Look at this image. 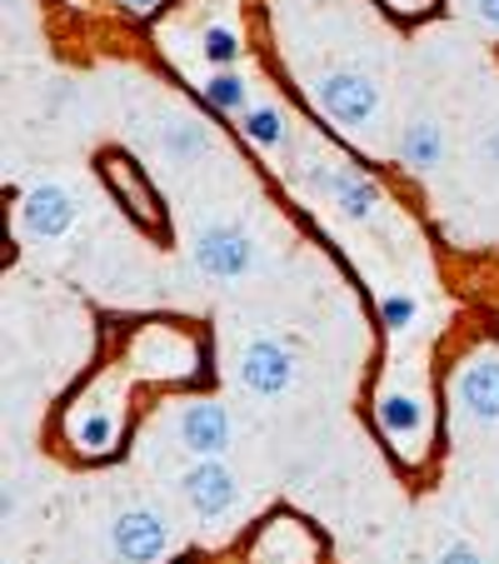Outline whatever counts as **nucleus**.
I'll return each instance as SVG.
<instances>
[{
  "label": "nucleus",
  "instance_id": "nucleus-1",
  "mask_svg": "<svg viewBox=\"0 0 499 564\" xmlns=\"http://www.w3.org/2000/svg\"><path fill=\"white\" fill-rule=\"evenodd\" d=\"M126 360L145 384H195L210 375L205 370L210 365V345H205V335L185 330L175 319H150V325H140L130 335Z\"/></svg>",
  "mask_w": 499,
  "mask_h": 564
},
{
  "label": "nucleus",
  "instance_id": "nucleus-2",
  "mask_svg": "<svg viewBox=\"0 0 499 564\" xmlns=\"http://www.w3.org/2000/svg\"><path fill=\"white\" fill-rule=\"evenodd\" d=\"M329 540L319 534L315 520H305L300 510H270L260 514L240 540V564H325Z\"/></svg>",
  "mask_w": 499,
  "mask_h": 564
},
{
  "label": "nucleus",
  "instance_id": "nucleus-3",
  "mask_svg": "<svg viewBox=\"0 0 499 564\" xmlns=\"http://www.w3.org/2000/svg\"><path fill=\"white\" fill-rule=\"evenodd\" d=\"M370 420L390 449L400 455V465H425L435 449V405L420 390H380L370 405Z\"/></svg>",
  "mask_w": 499,
  "mask_h": 564
},
{
  "label": "nucleus",
  "instance_id": "nucleus-4",
  "mask_svg": "<svg viewBox=\"0 0 499 564\" xmlns=\"http://www.w3.org/2000/svg\"><path fill=\"white\" fill-rule=\"evenodd\" d=\"M191 260H195V270H200L205 280H215V285H230V280L256 275L260 246H256V235L245 230V225L210 220V225H200V230H195Z\"/></svg>",
  "mask_w": 499,
  "mask_h": 564
},
{
  "label": "nucleus",
  "instance_id": "nucleus-5",
  "mask_svg": "<svg viewBox=\"0 0 499 564\" xmlns=\"http://www.w3.org/2000/svg\"><path fill=\"white\" fill-rule=\"evenodd\" d=\"M96 171H100V181H106L110 200H116L120 210H126L145 235H155V240H160V235L171 230V220H165V205H160L155 185L145 181V171H140L126 150H100Z\"/></svg>",
  "mask_w": 499,
  "mask_h": 564
},
{
  "label": "nucleus",
  "instance_id": "nucleus-6",
  "mask_svg": "<svg viewBox=\"0 0 499 564\" xmlns=\"http://www.w3.org/2000/svg\"><path fill=\"white\" fill-rule=\"evenodd\" d=\"M171 430H175V445L191 459H225V449L235 440V420L215 394H185Z\"/></svg>",
  "mask_w": 499,
  "mask_h": 564
},
{
  "label": "nucleus",
  "instance_id": "nucleus-7",
  "mask_svg": "<svg viewBox=\"0 0 499 564\" xmlns=\"http://www.w3.org/2000/svg\"><path fill=\"white\" fill-rule=\"evenodd\" d=\"M449 405L469 425L499 430V350H475L449 375Z\"/></svg>",
  "mask_w": 499,
  "mask_h": 564
},
{
  "label": "nucleus",
  "instance_id": "nucleus-8",
  "mask_svg": "<svg viewBox=\"0 0 499 564\" xmlns=\"http://www.w3.org/2000/svg\"><path fill=\"white\" fill-rule=\"evenodd\" d=\"M315 106L340 130H365L380 116V86L365 70H325L315 80Z\"/></svg>",
  "mask_w": 499,
  "mask_h": 564
},
{
  "label": "nucleus",
  "instance_id": "nucleus-9",
  "mask_svg": "<svg viewBox=\"0 0 499 564\" xmlns=\"http://www.w3.org/2000/svg\"><path fill=\"white\" fill-rule=\"evenodd\" d=\"M171 544H175L171 520L160 510H150V505H126L110 520V554L120 564H160L171 554Z\"/></svg>",
  "mask_w": 499,
  "mask_h": 564
},
{
  "label": "nucleus",
  "instance_id": "nucleus-10",
  "mask_svg": "<svg viewBox=\"0 0 499 564\" xmlns=\"http://www.w3.org/2000/svg\"><path fill=\"white\" fill-rule=\"evenodd\" d=\"M305 185L315 195H325L335 210L345 215V220H375V210H380V185L370 181V175L350 171V165H335V160H310L305 165Z\"/></svg>",
  "mask_w": 499,
  "mask_h": 564
},
{
  "label": "nucleus",
  "instance_id": "nucleus-11",
  "mask_svg": "<svg viewBox=\"0 0 499 564\" xmlns=\"http://www.w3.org/2000/svg\"><path fill=\"white\" fill-rule=\"evenodd\" d=\"M181 500L195 510V520L205 524H225L240 510V479L225 459H195L181 475Z\"/></svg>",
  "mask_w": 499,
  "mask_h": 564
},
{
  "label": "nucleus",
  "instance_id": "nucleus-12",
  "mask_svg": "<svg viewBox=\"0 0 499 564\" xmlns=\"http://www.w3.org/2000/svg\"><path fill=\"white\" fill-rule=\"evenodd\" d=\"M295 350H290L280 335H256V340L240 350V384L256 400H280V394L295 384Z\"/></svg>",
  "mask_w": 499,
  "mask_h": 564
},
{
  "label": "nucleus",
  "instance_id": "nucleus-13",
  "mask_svg": "<svg viewBox=\"0 0 499 564\" xmlns=\"http://www.w3.org/2000/svg\"><path fill=\"white\" fill-rule=\"evenodd\" d=\"M75 215H80V200L61 181H41L21 195V230L31 240H65L75 230Z\"/></svg>",
  "mask_w": 499,
  "mask_h": 564
},
{
  "label": "nucleus",
  "instance_id": "nucleus-14",
  "mask_svg": "<svg viewBox=\"0 0 499 564\" xmlns=\"http://www.w3.org/2000/svg\"><path fill=\"white\" fill-rule=\"evenodd\" d=\"M65 440H70V449L80 459H110L120 449V440H126V410L116 400H106V405H75L65 415Z\"/></svg>",
  "mask_w": 499,
  "mask_h": 564
},
{
  "label": "nucleus",
  "instance_id": "nucleus-15",
  "mask_svg": "<svg viewBox=\"0 0 499 564\" xmlns=\"http://www.w3.org/2000/svg\"><path fill=\"white\" fill-rule=\"evenodd\" d=\"M155 145L171 165H195L210 155V126L195 110H165L155 126Z\"/></svg>",
  "mask_w": 499,
  "mask_h": 564
},
{
  "label": "nucleus",
  "instance_id": "nucleus-16",
  "mask_svg": "<svg viewBox=\"0 0 499 564\" xmlns=\"http://www.w3.org/2000/svg\"><path fill=\"white\" fill-rule=\"evenodd\" d=\"M394 155H400L404 171H435L445 160V130L430 116H410L400 126V140H394Z\"/></svg>",
  "mask_w": 499,
  "mask_h": 564
},
{
  "label": "nucleus",
  "instance_id": "nucleus-17",
  "mask_svg": "<svg viewBox=\"0 0 499 564\" xmlns=\"http://www.w3.org/2000/svg\"><path fill=\"white\" fill-rule=\"evenodd\" d=\"M200 96H205V106L220 110V116H245V110H250V80H245L240 70H210Z\"/></svg>",
  "mask_w": 499,
  "mask_h": 564
},
{
  "label": "nucleus",
  "instance_id": "nucleus-18",
  "mask_svg": "<svg viewBox=\"0 0 499 564\" xmlns=\"http://www.w3.org/2000/svg\"><path fill=\"white\" fill-rule=\"evenodd\" d=\"M240 130H245V140H250V145H260V150H280L285 145V110L280 106H250L240 116Z\"/></svg>",
  "mask_w": 499,
  "mask_h": 564
},
{
  "label": "nucleus",
  "instance_id": "nucleus-19",
  "mask_svg": "<svg viewBox=\"0 0 499 564\" xmlns=\"http://www.w3.org/2000/svg\"><path fill=\"white\" fill-rule=\"evenodd\" d=\"M200 55L210 70H235V61H240V35H235L230 25H205Z\"/></svg>",
  "mask_w": 499,
  "mask_h": 564
},
{
  "label": "nucleus",
  "instance_id": "nucleus-20",
  "mask_svg": "<svg viewBox=\"0 0 499 564\" xmlns=\"http://www.w3.org/2000/svg\"><path fill=\"white\" fill-rule=\"evenodd\" d=\"M414 315H420V305H414L410 295H400V290H390V295H380V325L390 335H404L414 325Z\"/></svg>",
  "mask_w": 499,
  "mask_h": 564
},
{
  "label": "nucleus",
  "instance_id": "nucleus-21",
  "mask_svg": "<svg viewBox=\"0 0 499 564\" xmlns=\"http://www.w3.org/2000/svg\"><path fill=\"white\" fill-rule=\"evenodd\" d=\"M380 11L394 15V21L414 25V21H430V15L440 11V0H380Z\"/></svg>",
  "mask_w": 499,
  "mask_h": 564
},
{
  "label": "nucleus",
  "instance_id": "nucleus-22",
  "mask_svg": "<svg viewBox=\"0 0 499 564\" xmlns=\"http://www.w3.org/2000/svg\"><path fill=\"white\" fill-rule=\"evenodd\" d=\"M435 564H489L485 554L475 550V544H465V540H455V544H445V550L435 554Z\"/></svg>",
  "mask_w": 499,
  "mask_h": 564
},
{
  "label": "nucleus",
  "instance_id": "nucleus-23",
  "mask_svg": "<svg viewBox=\"0 0 499 564\" xmlns=\"http://www.w3.org/2000/svg\"><path fill=\"white\" fill-rule=\"evenodd\" d=\"M116 6L126 15H135V21H150V15H160V6H165V0H116Z\"/></svg>",
  "mask_w": 499,
  "mask_h": 564
},
{
  "label": "nucleus",
  "instance_id": "nucleus-24",
  "mask_svg": "<svg viewBox=\"0 0 499 564\" xmlns=\"http://www.w3.org/2000/svg\"><path fill=\"white\" fill-rule=\"evenodd\" d=\"M475 21L485 25L489 35H499V0H475Z\"/></svg>",
  "mask_w": 499,
  "mask_h": 564
},
{
  "label": "nucleus",
  "instance_id": "nucleus-25",
  "mask_svg": "<svg viewBox=\"0 0 499 564\" xmlns=\"http://www.w3.org/2000/svg\"><path fill=\"white\" fill-rule=\"evenodd\" d=\"M485 160H489V165H495V171H499V126L485 135Z\"/></svg>",
  "mask_w": 499,
  "mask_h": 564
},
{
  "label": "nucleus",
  "instance_id": "nucleus-26",
  "mask_svg": "<svg viewBox=\"0 0 499 564\" xmlns=\"http://www.w3.org/2000/svg\"><path fill=\"white\" fill-rule=\"evenodd\" d=\"M65 100H70V86H55V90H51V96H45V110H61V106H65Z\"/></svg>",
  "mask_w": 499,
  "mask_h": 564
},
{
  "label": "nucleus",
  "instance_id": "nucleus-27",
  "mask_svg": "<svg viewBox=\"0 0 499 564\" xmlns=\"http://www.w3.org/2000/svg\"><path fill=\"white\" fill-rule=\"evenodd\" d=\"M171 564H210V560H200V554H181V560H171Z\"/></svg>",
  "mask_w": 499,
  "mask_h": 564
},
{
  "label": "nucleus",
  "instance_id": "nucleus-28",
  "mask_svg": "<svg viewBox=\"0 0 499 564\" xmlns=\"http://www.w3.org/2000/svg\"><path fill=\"white\" fill-rule=\"evenodd\" d=\"M6 11H11V15H15V11H21V0H6Z\"/></svg>",
  "mask_w": 499,
  "mask_h": 564
},
{
  "label": "nucleus",
  "instance_id": "nucleus-29",
  "mask_svg": "<svg viewBox=\"0 0 499 564\" xmlns=\"http://www.w3.org/2000/svg\"><path fill=\"white\" fill-rule=\"evenodd\" d=\"M75 6H80V0H75Z\"/></svg>",
  "mask_w": 499,
  "mask_h": 564
}]
</instances>
